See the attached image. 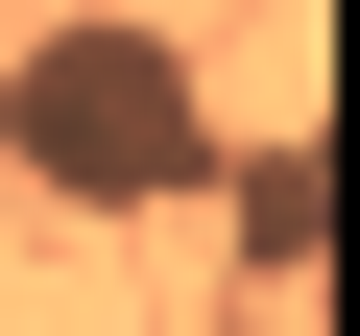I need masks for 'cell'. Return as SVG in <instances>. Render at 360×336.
<instances>
[{"instance_id":"obj_1","label":"cell","mask_w":360,"mask_h":336,"mask_svg":"<svg viewBox=\"0 0 360 336\" xmlns=\"http://www.w3.org/2000/svg\"><path fill=\"white\" fill-rule=\"evenodd\" d=\"M0 168H25L49 217H168L217 168V72L168 49V25H0Z\"/></svg>"},{"instance_id":"obj_2","label":"cell","mask_w":360,"mask_h":336,"mask_svg":"<svg viewBox=\"0 0 360 336\" xmlns=\"http://www.w3.org/2000/svg\"><path fill=\"white\" fill-rule=\"evenodd\" d=\"M312 217H336V168H312V144H264V168H240V264L288 288V264H312Z\"/></svg>"}]
</instances>
